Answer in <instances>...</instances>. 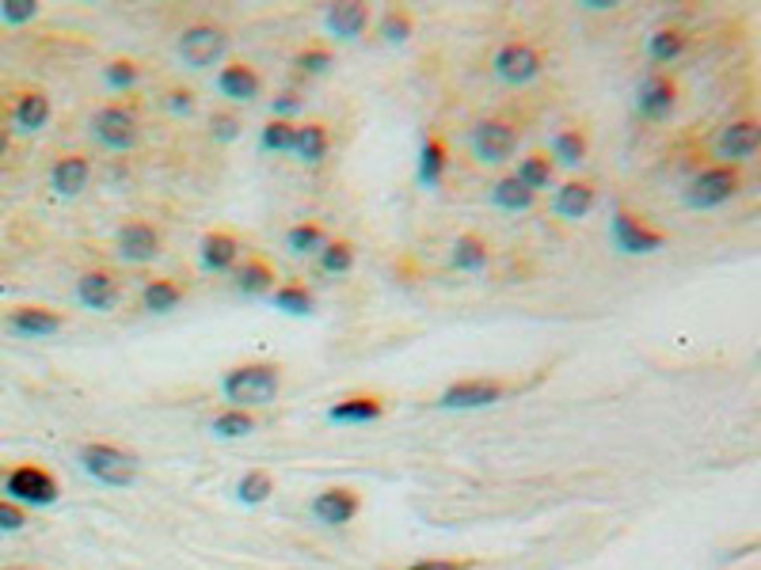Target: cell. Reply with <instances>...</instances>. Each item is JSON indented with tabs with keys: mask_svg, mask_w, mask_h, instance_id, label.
Masks as SVG:
<instances>
[{
	"mask_svg": "<svg viewBox=\"0 0 761 570\" xmlns=\"http://www.w3.org/2000/svg\"><path fill=\"white\" fill-rule=\"evenodd\" d=\"M77 296H80V304H84V309L111 312L118 304L115 275H107V270H88V275H80V282H77Z\"/></svg>",
	"mask_w": 761,
	"mask_h": 570,
	"instance_id": "17",
	"label": "cell"
},
{
	"mask_svg": "<svg viewBox=\"0 0 761 570\" xmlns=\"http://www.w3.org/2000/svg\"><path fill=\"white\" fill-rule=\"evenodd\" d=\"M8 331L23 335V339H50L61 331V316L50 309H15L8 316Z\"/></svg>",
	"mask_w": 761,
	"mask_h": 570,
	"instance_id": "21",
	"label": "cell"
},
{
	"mask_svg": "<svg viewBox=\"0 0 761 570\" xmlns=\"http://www.w3.org/2000/svg\"><path fill=\"white\" fill-rule=\"evenodd\" d=\"M472 152H476L484 164H507L518 152V130L503 118H484L472 130Z\"/></svg>",
	"mask_w": 761,
	"mask_h": 570,
	"instance_id": "11",
	"label": "cell"
},
{
	"mask_svg": "<svg viewBox=\"0 0 761 570\" xmlns=\"http://www.w3.org/2000/svg\"><path fill=\"white\" fill-rule=\"evenodd\" d=\"M381 35L389 38V43H407V38L415 35V20L407 8H389L381 20Z\"/></svg>",
	"mask_w": 761,
	"mask_h": 570,
	"instance_id": "39",
	"label": "cell"
},
{
	"mask_svg": "<svg viewBox=\"0 0 761 570\" xmlns=\"http://www.w3.org/2000/svg\"><path fill=\"white\" fill-rule=\"evenodd\" d=\"M210 430L218 438H247V433H255V419L247 411H240V407H229V411H221L210 422Z\"/></svg>",
	"mask_w": 761,
	"mask_h": 570,
	"instance_id": "37",
	"label": "cell"
},
{
	"mask_svg": "<svg viewBox=\"0 0 761 570\" xmlns=\"http://www.w3.org/2000/svg\"><path fill=\"white\" fill-rule=\"evenodd\" d=\"M183 304V286H175L172 278H152V282L141 289V309L149 316H164V312L180 309Z\"/></svg>",
	"mask_w": 761,
	"mask_h": 570,
	"instance_id": "30",
	"label": "cell"
},
{
	"mask_svg": "<svg viewBox=\"0 0 761 570\" xmlns=\"http://www.w3.org/2000/svg\"><path fill=\"white\" fill-rule=\"evenodd\" d=\"M275 267L267 259H247L232 270V286L240 296H270L275 293Z\"/></svg>",
	"mask_w": 761,
	"mask_h": 570,
	"instance_id": "23",
	"label": "cell"
},
{
	"mask_svg": "<svg viewBox=\"0 0 761 570\" xmlns=\"http://www.w3.org/2000/svg\"><path fill=\"white\" fill-rule=\"evenodd\" d=\"M88 179H92V164H88L84 156H61L58 164L50 167V187L58 190L61 198L84 195Z\"/></svg>",
	"mask_w": 761,
	"mask_h": 570,
	"instance_id": "24",
	"label": "cell"
},
{
	"mask_svg": "<svg viewBox=\"0 0 761 570\" xmlns=\"http://www.w3.org/2000/svg\"><path fill=\"white\" fill-rule=\"evenodd\" d=\"M446 167H450V149H446L442 138L427 133L419 144V156H415V179H419V187H438L446 179Z\"/></svg>",
	"mask_w": 761,
	"mask_h": 570,
	"instance_id": "18",
	"label": "cell"
},
{
	"mask_svg": "<svg viewBox=\"0 0 761 570\" xmlns=\"http://www.w3.org/2000/svg\"><path fill=\"white\" fill-rule=\"evenodd\" d=\"M499 399H507V384L492 381V376H464L442 392L438 404L446 411H480V407H495Z\"/></svg>",
	"mask_w": 761,
	"mask_h": 570,
	"instance_id": "8",
	"label": "cell"
},
{
	"mask_svg": "<svg viewBox=\"0 0 761 570\" xmlns=\"http://www.w3.org/2000/svg\"><path fill=\"white\" fill-rule=\"evenodd\" d=\"M678 107V80L670 77V72H647L644 80H639L636 88V110L639 118H647V123H662V118H670Z\"/></svg>",
	"mask_w": 761,
	"mask_h": 570,
	"instance_id": "10",
	"label": "cell"
},
{
	"mask_svg": "<svg viewBox=\"0 0 761 570\" xmlns=\"http://www.w3.org/2000/svg\"><path fill=\"white\" fill-rule=\"evenodd\" d=\"M332 61H335V54L327 50V46H304V50L293 54V69H301V72H309V77H320V72H327L332 69Z\"/></svg>",
	"mask_w": 761,
	"mask_h": 570,
	"instance_id": "41",
	"label": "cell"
},
{
	"mask_svg": "<svg viewBox=\"0 0 761 570\" xmlns=\"http://www.w3.org/2000/svg\"><path fill=\"white\" fill-rule=\"evenodd\" d=\"M164 107L172 110V115H191V110H195V92H191V88H172Z\"/></svg>",
	"mask_w": 761,
	"mask_h": 570,
	"instance_id": "45",
	"label": "cell"
},
{
	"mask_svg": "<svg viewBox=\"0 0 761 570\" xmlns=\"http://www.w3.org/2000/svg\"><path fill=\"white\" fill-rule=\"evenodd\" d=\"M515 175L537 195V190L552 187V175H556V164H552L549 152H530V156L518 160V172H515Z\"/></svg>",
	"mask_w": 761,
	"mask_h": 570,
	"instance_id": "33",
	"label": "cell"
},
{
	"mask_svg": "<svg viewBox=\"0 0 761 570\" xmlns=\"http://www.w3.org/2000/svg\"><path fill=\"white\" fill-rule=\"evenodd\" d=\"M210 138L221 141V144L237 141L240 138V118L229 115V110H214V115H210Z\"/></svg>",
	"mask_w": 761,
	"mask_h": 570,
	"instance_id": "42",
	"label": "cell"
},
{
	"mask_svg": "<svg viewBox=\"0 0 761 570\" xmlns=\"http://www.w3.org/2000/svg\"><path fill=\"white\" fill-rule=\"evenodd\" d=\"M304 100L298 92H278L275 100H270V110H275V118H283V123H293V115H301Z\"/></svg>",
	"mask_w": 761,
	"mask_h": 570,
	"instance_id": "44",
	"label": "cell"
},
{
	"mask_svg": "<svg viewBox=\"0 0 761 570\" xmlns=\"http://www.w3.org/2000/svg\"><path fill=\"white\" fill-rule=\"evenodd\" d=\"M278 388H283V369L275 361H252V365H237L232 373H226L221 381V392L232 407H263L275 404Z\"/></svg>",
	"mask_w": 761,
	"mask_h": 570,
	"instance_id": "1",
	"label": "cell"
},
{
	"mask_svg": "<svg viewBox=\"0 0 761 570\" xmlns=\"http://www.w3.org/2000/svg\"><path fill=\"white\" fill-rule=\"evenodd\" d=\"M80 464H84V472L95 479V484L103 487H115V491H123V487H134L138 484V456L126 453V449L118 445H107V441H92V445L80 449Z\"/></svg>",
	"mask_w": 761,
	"mask_h": 570,
	"instance_id": "3",
	"label": "cell"
},
{
	"mask_svg": "<svg viewBox=\"0 0 761 570\" xmlns=\"http://www.w3.org/2000/svg\"><path fill=\"white\" fill-rule=\"evenodd\" d=\"M384 415L381 399L373 396H347L339 399V404L327 411V419L335 422V427H362V422H378Z\"/></svg>",
	"mask_w": 761,
	"mask_h": 570,
	"instance_id": "25",
	"label": "cell"
},
{
	"mask_svg": "<svg viewBox=\"0 0 761 570\" xmlns=\"http://www.w3.org/2000/svg\"><path fill=\"white\" fill-rule=\"evenodd\" d=\"M320 267L327 270V275H347V270H355V247L347 244V240H332L327 236V244L320 247Z\"/></svg>",
	"mask_w": 761,
	"mask_h": 570,
	"instance_id": "35",
	"label": "cell"
},
{
	"mask_svg": "<svg viewBox=\"0 0 761 570\" xmlns=\"http://www.w3.org/2000/svg\"><path fill=\"white\" fill-rule=\"evenodd\" d=\"M487 259H492V252H487L484 236L464 232V236L453 240V247H450V267L453 270H461V275H480V270L487 267Z\"/></svg>",
	"mask_w": 761,
	"mask_h": 570,
	"instance_id": "26",
	"label": "cell"
},
{
	"mask_svg": "<svg viewBox=\"0 0 761 570\" xmlns=\"http://www.w3.org/2000/svg\"><path fill=\"white\" fill-rule=\"evenodd\" d=\"M92 138L111 152H130V149H138V141H141V126L130 107L107 103V107H100L92 115Z\"/></svg>",
	"mask_w": 761,
	"mask_h": 570,
	"instance_id": "6",
	"label": "cell"
},
{
	"mask_svg": "<svg viewBox=\"0 0 761 570\" xmlns=\"http://www.w3.org/2000/svg\"><path fill=\"white\" fill-rule=\"evenodd\" d=\"M218 88L232 103H252V100H260V92H263V77L252 66H244V61H229V66H221L218 72Z\"/></svg>",
	"mask_w": 761,
	"mask_h": 570,
	"instance_id": "15",
	"label": "cell"
},
{
	"mask_svg": "<svg viewBox=\"0 0 761 570\" xmlns=\"http://www.w3.org/2000/svg\"><path fill=\"white\" fill-rule=\"evenodd\" d=\"M23 513L15 510V505H8V502H0V528H4V533H15V528H23Z\"/></svg>",
	"mask_w": 761,
	"mask_h": 570,
	"instance_id": "46",
	"label": "cell"
},
{
	"mask_svg": "<svg viewBox=\"0 0 761 570\" xmlns=\"http://www.w3.org/2000/svg\"><path fill=\"white\" fill-rule=\"evenodd\" d=\"M358 505L362 502H358L355 491H347V487H332V491L312 499V517L324 521V525H347V521H355Z\"/></svg>",
	"mask_w": 761,
	"mask_h": 570,
	"instance_id": "19",
	"label": "cell"
},
{
	"mask_svg": "<svg viewBox=\"0 0 761 570\" xmlns=\"http://www.w3.org/2000/svg\"><path fill=\"white\" fill-rule=\"evenodd\" d=\"M590 152V141L583 130H575V126H564V130L552 138V164H564V167H579L583 160H587Z\"/></svg>",
	"mask_w": 761,
	"mask_h": 570,
	"instance_id": "29",
	"label": "cell"
},
{
	"mask_svg": "<svg viewBox=\"0 0 761 570\" xmlns=\"http://www.w3.org/2000/svg\"><path fill=\"white\" fill-rule=\"evenodd\" d=\"M742 190V172L735 164H708L689 179V187L682 190V202L689 210H719L724 202H731Z\"/></svg>",
	"mask_w": 761,
	"mask_h": 570,
	"instance_id": "2",
	"label": "cell"
},
{
	"mask_svg": "<svg viewBox=\"0 0 761 570\" xmlns=\"http://www.w3.org/2000/svg\"><path fill=\"white\" fill-rule=\"evenodd\" d=\"M270 304H275L278 312H286V316H312V312H316V296H312V289H304L298 282L278 286L275 293H270Z\"/></svg>",
	"mask_w": 761,
	"mask_h": 570,
	"instance_id": "32",
	"label": "cell"
},
{
	"mask_svg": "<svg viewBox=\"0 0 761 570\" xmlns=\"http://www.w3.org/2000/svg\"><path fill=\"white\" fill-rule=\"evenodd\" d=\"M552 206H556V213L564 217V221H583V217L598 206V190L590 187L587 179H567L564 187H556Z\"/></svg>",
	"mask_w": 761,
	"mask_h": 570,
	"instance_id": "20",
	"label": "cell"
},
{
	"mask_svg": "<svg viewBox=\"0 0 761 570\" xmlns=\"http://www.w3.org/2000/svg\"><path fill=\"white\" fill-rule=\"evenodd\" d=\"M12 118H15V130L38 133L46 123H50V100H46L43 92H23L12 107Z\"/></svg>",
	"mask_w": 761,
	"mask_h": 570,
	"instance_id": "28",
	"label": "cell"
},
{
	"mask_svg": "<svg viewBox=\"0 0 761 570\" xmlns=\"http://www.w3.org/2000/svg\"><path fill=\"white\" fill-rule=\"evenodd\" d=\"M293 156L301 160V164H324L327 152H332V133H327L324 123H301L298 130H293Z\"/></svg>",
	"mask_w": 761,
	"mask_h": 570,
	"instance_id": "22",
	"label": "cell"
},
{
	"mask_svg": "<svg viewBox=\"0 0 761 570\" xmlns=\"http://www.w3.org/2000/svg\"><path fill=\"white\" fill-rule=\"evenodd\" d=\"M270 491H275V484H270L267 472H244L237 484V499L244 505H260L270 499Z\"/></svg>",
	"mask_w": 761,
	"mask_h": 570,
	"instance_id": "36",
	"label": "cell"
},
{
	"mask_svg": "<svg viewBox=\"0 0 761 570\" xmlns=\"http://www.w3.org/2000/svg\"><path fill=\"white\" fill-rule=\"evenodd\" d=\"M495 77L507 88H526L544 72V54L530 43H503L495 50Z\"/></svg>",
	"mask_w": 761,
	"mask_h": 570,
	"instance_id": "7",
	"label": "cell"
},
{
	"mask_svg": "<svg viewBox=\"0 0 761 570\" xmlns=\"http://www.w3.org/2000/svg\"><path fill=\"white\" fill-rule=\"evenodd\" d=\"M118 255H123L126 263H152L160 255V247H164V240H160V229L152 221H126L123 229H118Z\"/></svg>",
	"mask_w": 761,
	"mask_h": 570,
	"instance_id": "13",
	"label": "cell"
},
{
	"mask_svg": "<svg viewBox=\"0 0 761 570\" xmlns=\"http://www.w3.org/2000/svg\"><path fill=\"white\" fill-rule=\"evenodd\" d=\"M685 46H689V38H685V31H678V27H659L652 38H647V54H652L655 66H670V61H678L685 54Z\"/></svg>",
	"mask_w": 761,
	"mask_h": 570,
	"instance_id": "31",
	"label": "cell"
},
{
	"mask_svg": "<svg viewBox=\"0 0 761 570\" xmlns=\"http://www.w3.org/2000/svg\"><path fill=\"white\" fill-rule=\"evenodd\" d=\"M492 202L499 206V210H507V213H526V210H533V206H537V195L526 187L522 179H518V175H503V179L492 183Z\"/></svg>",
	"mask_w": 761,
	"mask_h": 570,
	"instance_id": "27",
	"label": "cell"
},
{
	"mask_svg": "<svg viewBox=\"0 0 761 570\" xmlns=\"http://www.w3.org/2000/svg\"><path fill=\"white\" fill-rule=\"evenodd\" d=\"M407 570H469V563H450V559H423V563H412Z\"/></svg>",
	"mask_w": 761,
	"mask_h": 570,
	"instance_id": "47",
	"label": "cell"
},
{
	"mask_svg": "<svg viewBox=\"0 0 761 570\" xmlns=\"http://www.w3.org/2000/svg\"><path fill=\"white\" fill-rule=\"evenodd\" d=\"M609 236H613L616 252L624 255H655L667 247V232L647 224L639 213L632 210H616L613 221H609Z\"/></svg>",
	"mask_w": 761,
	"mask_h": 570,
	"instance_id": "5",
	"label": "cell"
},
{
	"mask_svg": "<svg viewBox=\"0 0 761 570\" xmlns=\"http://www.w3.org/2000/svg\"><path fill=\"white\" fill-rule=\"evenodd\" d=\"M175 54L187 69H214L229 54V31L214 20H198L180 31Z\"/></svg>",
	"mask_w": 761,
	"mask_h": 570,
	"instance_id": "4",
	"label": "cell"
},
{
	"mask_svg": "<svg viewBox=\"0 0 761 570\" xmlns=\"http://www.w3.org/2000/svg\"><path fill=\"white\" fill-rule=\"evenodd\" d=\"M260 149L263 152H290L293 149V123H283V118H270L260 133Z\"/></svg>",
	"mask_w": 761,
	"mask_h": 570,
	"instance_id": "38",
	"label": "cell"
},
{
	"mask_svg": "<svg viewBox=\"0 0 761 570\" xmlns=\"http://www.w3.org/2000/svg\"><path fill=\"white\" fill-rule=\"evenodd\" d=\"M761 152V118L758 115H747V118H735L719 130L716 138V156L719 164H735L739 167L742 160L758 156Z\"/></svg>",
	"mask_w": 761,
	"mask_h": 570,
	"instance_id": "9",
	"label": "cell"
},
{
	"mask_svg": "<svg viewBox=\"0 0 761 570\" xmlns=\"http://www.w3.org/2000/svg\"><path fill=\"white\" fill-rule=\"evenodd\" d=\"M237 259H240V244L229 232H206L203 244H198V267L206 275H229V270H237Z\"/></svg>",
	"mask_w": 761,
	"mask_h": 570,
	"instance_id": "14",
	"label": "cell"
},
{
	"mask_svg": "<svg viewBox=\"0 0 761 570\" xmlns=\"http://www.w3.org/2000/svg\"><path fill=\"white\" fill-rule=\"evenodd\" d=\"M0 15H4V23L20 27V23L35 20V15H38V4H35V0H8V4H0Z\"/></svg>",
	"mask_w": 761,
	"mask_h": 570,
	"instance_id": "43",
	"label": "cell"
},
{
	"mask_svg": "<svg viewBox=\"0 0 761 570\" xmlns=\"http://www.w3.org/2000/svg\"><path fill=\"white\" fill-rule=\"evenodd\" d=\"M324 244H327V232L312 221L293 224V229L286 232V247H290L293 255H320V247Z\"/></svg>",
	"mask_w": 761,
	"mask_h": 570,
	"instance_id": "34",
	"label": "cell"
},
{
	"mask_svg": "<svg viewBox=\"0 0 761 570\" xmlns=\"http://www.w3.org/2000/svg\"><path fill=\"white\" fill-rule=\"evenodd\" d=\"M4 491H8V499H15V502L50 505V502H58V479H54L50 472L35 468V464H23V468L8 472Z\"/></svg>",
	"mask_w": 761,
	"mask_h": 570,
	"instance_id": "12",
	"label": "cell"
},
{
	"mask_svg": "<svg viewBox=\"0 0 761 570\" xmlns=\"http://www.w3.org/2000/svg\"><path fill=\"white\" fill-rule=\"evenodd\" d=\"M366 23H370V4H358V0H339V4H332L324 12V27L327 35L335 38H358L366 31Z\"/></svg>",
	"mask_w": 761,
	"mask_h": 570,
	"instance_id": "16",
	"label": "cell"
},
{
	"mask_svg": "<svg viewBox=\"0 0 761 570\" xmlns=\"http://www.w3.org/2000/svg\"><path fill=\"white\" fill-rule=\"evenodd\" d=\"M103 80L111 84V92H130V88H138L141 69L134 66L130 58H118V61H111V66L103 69Z\"/></svg>",
	"mask_w": 761,
	"mask_h": 570,
	"instance_id": "40",
	"label": "cell"
},
{
	"mask_svg": "<svg viewBox=\"0 0 761 570\" xmlns=\"http://www.w3.org/2000/svg\"><path fill=\"white\" fill-rule=\"evenodd\" d=\"M0 144H4V138H0Z\"/></svg>",
	"mask_w": 761,
	"mask_h": 570,
	"instance_id": "48",
	"label": "cell"
}]
</instances>
